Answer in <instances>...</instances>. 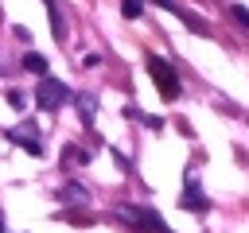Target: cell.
Masks as SVG:
<instances>
[{"label":"cell","instance_id":"cell-4","mask_svg":"<svg viewBox=\"0 0 249 233\" xmlns=\"http://www.w3.org/2000/svg\"><path fill=\"white\" fill-rule=\"evenodd\" d=\"M23 66H27L31 74H39V78H47V62H43V54H27V58H23Z\"/></svg>","mask_w":249,"mask_h":233},{"label":"cell","instance_id":"cell-7","mask_svg":"<svg viewBox=\"0 0 249 233\" xmlns=\"http://www.w3.org/2000/svg\"><path fill=\"white\" fill-rule=\"evenodd\" d=\"M66 163H86V151H78V148H66Z\"/></svg>","mask_w":249,"mask_h":233},{"label":"cell","instance_id":"cell-5","mask_svg":"<svg viewBox=\"0 0 249 233\" xmlns=\"http://www.w3.org/2000/svg\"><path fill=\"white\" fill-rule=\"evenodd\" d=\"M62 202H86V190L82 186H66L62 190Z\"/></svg>","mask_w":249,"mask_h":233},{"label":"cell","instance_id":"cell-10","mask_svg":"<svg viewBox=\"0 0 249 233\" xmlns=\"http://www.w3.org/2000/svg\"><path fill=\"white\" fill-rule=\"evenodd\" d=\"M0 233H4V217H0Z\"/></svg>","mask_w":249,"mask_h":233},{"label":"cell","instance_id":"cell-9","mask_svg":"<svg viewBox=\"0 0 249 233\" xmlns=\"http://www.w3.org/2000/svg\"><path fill=\"white\" fill-rule=\"evenodd\" d=\"M156 4H163V8H175V4H171V0H156Z\"/></svg>","mask_w":249,"mask_h":233},{"label":"cell","instance_id":"cell-2","mask_svg":"<svg viewBox=\"0 0 249 233\" xmlns=\"http://www.w3.org/2000/svg\"><path fill=\"white\" fill-rule=\"evenodd\" d=\"M39 109H47V113H54V109H62L66 105V97H70V89L62 85V82H54V78H43L39 82Z\"/></svg>","mask_w":249,"mask_h":233},{"label":"cell","instance_id":"cell-6","mask_svg":"<svg viewBox=\"0 0 249 233\" xmlns=\"http://www.w3.org/2000/svg\"><path fill=\"white\" fill-rule=\"evenodd\" d=\"M230 16H233V19L241 23V27H249V12H245L241 4H233V8H230Z\"/></svg>","mask_w":249,"mask_h":233},{"label":"cell","instance_id":"cell-8","mask_svg":"<svg viewBox=\"0 0 249 233\" xmlns=\"http://www.w3.org/2000/svg\"><path fill=\"white\" fill-rule=\"evenodd\" d=\"M124 16L136 19V16H140V0H124Z\"/></svg>","mask_w":249,"mask_h":233},{"label":"cell","instance_id":"cell-3","mask_svg":"<svg viewBox=\"0 0 249 233\" xmlns=\"http://www.w3.org/2000/svg\"><path fill=\"white\" fill-rule=\"evenodd\" d=\"M183 206H187V210H206V198L198 194V186H195V183L187 186V194H183Z\"/></svg>","mask_w":249,"mask_h":233},{"label":"cell","instance_id":"cell-1","mask_svg":"<svg viewBox=\"0 0 249 233\" xmlns=\"http://www.w3.org/2000/svg\"><path fill=\"white\" fill-rule=\"evenodd\" d=\"M148 74H152L156 89L163 93V101H175V97H179V78H175V66H171V62H163L160 54H152V58H148Z\"/></svg>","mask_w":249,"mask_h":233}]
</instances>
